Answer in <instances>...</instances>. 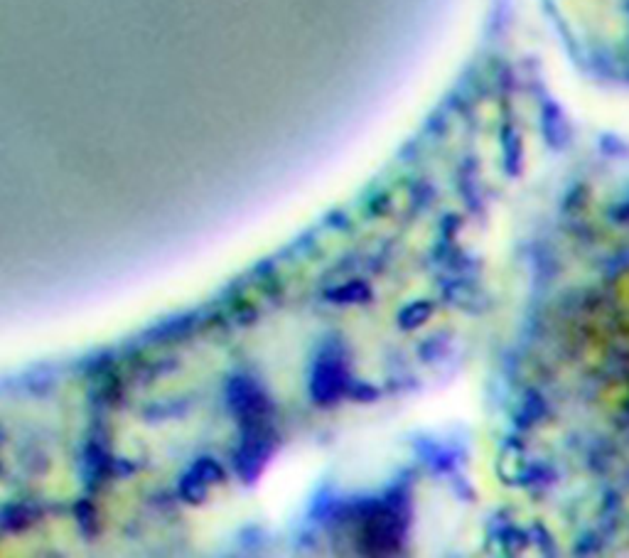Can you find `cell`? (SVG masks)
Instances as JSON below:
<instances>
[{
  "mask_svg": "<svg viewBox=\"0 0 629 558\" xmlns=\"http://www.w3.org/2000/svg\"><path fill=\"white\" fill-rule=\"evenodd\" d=\"M342 389H344V374H342L340 364H330L324 361L314 371L313 391L317 401H330V398L340 397Z\"/></svg>",
  "mask_w": 629,
  "mask_h": 558,
  "instance_id": "1",
  "label": "cell"
}]
</instances>
